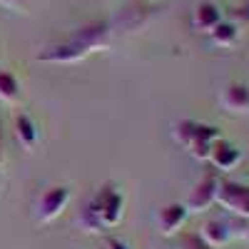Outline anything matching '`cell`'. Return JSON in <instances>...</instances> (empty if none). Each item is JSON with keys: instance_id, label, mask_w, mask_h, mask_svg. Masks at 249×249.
<instances>
[{"instance_id": "7c38bea8", "label": "cell", "mask_w": 249, "mask_h": 249, "mask_svg": "<svg viewBox=\"0 0 249 249\" xmlns=\"http://www.w3.org/2000/svg\"><path fill=\"white\" fill-rule=\"evenodd\" d=\"M15 137H18L20 144H23V150H28V152L35 150V144H37V127H35V122L28 115H20L15 120Z\"/></svg>"}, {"instance_id": "8992f818", "label": "cell", "mask_w": 249, "mask_h": 249, "mask_svg": "<svg viewBox=\"0 0 249 249\" xmlns=\"http://www.w3.org/2000/svg\"><path fill=\"white\" fill-rule=\"evenodd\" d=\"M187 219H190V212H187V207L182 202L164 204L162 210L157 212V230H160L162 237H175L187 224Z\"/></svg>"}, {"instance_id": "d6986e66", "label": "cell", "mask_w": 249, "mask_h": 249, "mask_svg": "<svg viewBox=\"0 0 249 249\" xmlns=\"http://www.w3.org/2000/svg\"><path fill=\"white\" fill-rule=\"evenodd\" d=\"M0 164H3V122H0Z\"/></svg>"}, {"instance_id": "5b68a950", "label": "cell", "mask_w": 249, "mask_h": 249, "mask_svg": "<svg viewBox=\"0 0 249 249\" xmlns=\"http://www.w3.org/2000/svg\"><path fill=\"white\" fill-rule=\"evenodd\" d=\"M70 202V190L68 187H50V190L37 199V222H53L62 214V210Z\"/></svg>"}, {"instance_id": "30bf717a", "label": "cell", "mask_w": 249, "mask_h": 249, "mask_svg": "<svg viewBox=\"0 0 249 249\" xmlns=\"http://www.w3.org/2000/svg\"><path fill=\"white\" fill-rule=\"evenodd\" d=\"M90 50L88 48H82L80 43H65V45H55L45 53H40L37 60H43V62H77L82 57H88Z\"/></svg>"}, {"instance_id": "7a4b0ae2", "label": "cell", "mask_w": 249, "mask_h": 249, "mask_svg": "<svg viewBox=\"0 0 249 249\" xmlns=\"http://www.w3.org/2000/svg\"><path fill=\"white\" fill-rule=\"evenodd\" d=\"M217 204L224 207L230 214L249 222V187L237 184V182H219Z\"/></svg>"}, {"instance_id": "44dd1931", "label": "cell", "mask_w": 249, "mask_h": 249, "mask_svg": "<svg viewBox=\"0 0 249 249\" xmlns=\"http://www.w3.org/2000/svg\"><path fill=\"white\" fill-rule=\"evenodd\" d=\"M0 182H3V177H0Z\"/></svg>"}, {"instance_id": "e0dca14e", "label": "cell", "mask_w": 249, "mask_h": 249, "mask_svg": "<svg viewBox=\"0 0 249 249\" xmlns=\"http://www.w3.org/2000/svg\"><path fill=\"white\" fill-rule=\"evenodd\" d=\"M105 249H130L127 242H122L120 237H105Z\"/></svg>"}, {"instance_id": "9a60e30c", "label": "cell", "mask_w": 249, "mask_h": 249, "mask_svg": "<svg viewBox=\"0 0 249 249\" xmlns=\"http://www.w3.org/2000/svg\"><path fill=\"white\" fill-rule=\"evenodd\" d=\"M20 95V85L13 72L8 70H0V100L3 102H15Z\"/></svg>"}, {"instance_id": "3957f363", "label": "cell", "mask_w": 249, "mask_h": 249, "mask_svg": "<svg viewBox=\"0 0 249 249\" xmlns=\"http://www.w3.org/2000/svg\"><path fill=\"white\" fill-rule=\"evenodd\" d=\"M219 177L217 175H207V177H202L195 187H192V192H190V197H187V202H184V207H187V212H195V214H202V212H207L210 207L217 202V192H219Z\"/></svg>"}, {"instance_id": "5bb4252c", "label": "cell", "mask_w": 249, "mask_h": 249, "mask_svg": "<svg viewBox=\"0 0 249 249\" xmlns=\"http://www.w3.org/2000/svg\"><path fill=\"white\" fill-rule=\"evenodd\" d=\"M210 35H212V40H214V45H219V48H230V45L237 43L239 30H237V25H232V23H219Z\"/></svg>"}, {"instance_id": "8fae6325", "label": "cell", "mask_w": 249, "mask_h": 249, "mask_svg": "<svg viewBox=\"0 0 249 249\" xmlns=\"http://www.w3.org/2000/svg\"><path fill=\"white\" fill-rule=\"evenodd\" d=\"M192 23L199 33H212L219 23H222V13L214 3H199L195 8V15H192Z\"/></svg>"}, {"instance_id": "ac0fdd59", "label": "cell", "mask_w": 249, "mask_h": 249, "mask_svg": "<svg viewBox=\"0 0 249 249\" xmlns=\"http://www.w3.org/2000/svg\"><path fill=\"white\" fill-rule=\"evenodd\" d=\"M25 3H30V0H0V5H5V8H20Z\"/></svg>"}, {"instance_id": "9c48e42d", "label": "cell", "mask_w": 249, "mask_h": 249, "mask_svg": "<svg viewBox=\"0 0 249 249\" xmlns=\"http://www.w3.org/2000/svg\"><path fill=\"white\" fill-rule=\"evenodd\" d=\"M72 43H80L82 48H88L90 53L100 50V48H107L110 45V25L95 23V25H88V28H80L72 35Z\"/></svg>"}, {"instance_id": "277c9868", "label": "cell", "mask_w": 249, "mask_h": 249, "mask_svg": "<svg viewBox=\"0 0 249 249\" xmlns=\"http://www.w3.org/2000/svg\"><path fill=\"white\" fill-rule=\"evenodd\" d=\"M202 242L207 247H212V249H222L232 242L234 237V219L230 217H210V219H204L202 227H199V232Z\"/></svg>"}, {"instance_id": "6da1fadb", "label": "cell", "mask_w": 249, "mask_h": 249, "mask_svg": "<svg viewBox=\"0 0 249 249\" xmlns=\"http://www.w3.org/2000/svg\"><path fill=\"white\" fill-rule=\"evenodd\" d=\"M122 207H124L122 195L112 184H105V187H100V192L90 202L88 212H85V222L92 230H102V227L112 230V227H117L120 219H122Z\"/></svg>"}, {"instance_id": "4fadbf2b", "label": "cell", "mask_w": 249, "mask_h": 249, "mask_svg": "<svg viewBox=\"0 0 249 249\" xmlns=\"http://www.w3.org/2000/svg\"><path fill=\"white\" fill-rule=\"evenodd\" d=\"M199 124L202 122H197V120H179V122H175L172 124L175 142L184 144V147H190V144L197 140V135H199Z\"/></svg>"}, {"instance_id": "ba28073f", "label": "cell", "mask_w": 249, "mask_h": 249, "mask_svg": "<svg viewBox=\"0 0 249 249\" xmlns=\"http://www.w3.org/2000/svg\"><path fill=\"white\" fill-rule=\"evenodd\" d=\"M219 105L227 112H234V115L249 112V85H244V82H230V85H224L219 92Z\"/></svg>"}, {"instance_id": "ffe728a7", "label": "cell", "mask_w": 249, "mask_h": 249, "mask_svg": "<svg viewBox=\"0 0 249 249\" xmlns=\"http://www.w3.org/2000/svg\"><path fill=\"white\" fill-rule=\"evenodd\" d=\"M244 239H247V242H249V227H247V232H244Z\"/></svg>"}, {"instance_id": "52a82bcc", "label": "cell", "mask_w": 249, "mask_h": 249, "mask_svg": "<svg viewBox=\"0 0 249 249\" xmlns=\"http://www.w3.org/2000/svg\"><path fill=\"white\" fill-rule=\"evenodd\" d=\"M207 162H212L214 170H219V172H232V170L239 167V162H242V150L237 147L234 142L217 140L212 144V152H210V160Z\"/></svg>"}, {"instance_id": "2e32d148", "label": "cell", "mask_w": 249, "mask_h": 249, "mask_svg": "<svg viewBox=\"0 0 249 249\" xmlns=\"http://www.w3.org/2000/svg\"><path fill=\"white\" fill-rule=\"evenodd\" d=\"M182 249H212V247H207L199 234H184L182 237Z\"/></svg>"}]
</instances>
